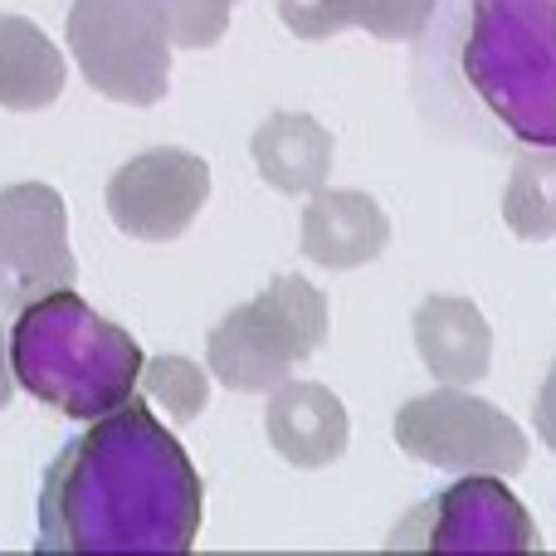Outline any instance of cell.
<instances>
[{
	"instance_id": "obj_1",
	"label": "cell",
	"mask_w": 556,
	"mask_h": 556,
	"mask_svg": "<svg viewBox=\"0 0 556 556\" xmlns=\"http://www.w3.org/2000/svg\"><path fill=\"white\" fill-rule=\"evenodd\" d=\"M201 479L176 434L127 401L64 444L39 489V552L181 556L201 532Z\"/></svg>"
},
{
	"instance_id": "obj_2",
	"label": "cell",
	"mask_w": 556,
	"mask_h": 556,
	"mask_svg": "<svg viewBox=\"0 0 556 556\" xmlns=\"http://www.w3.org/2000/svg\"><path fill=\"white\" fill-rule=\"evenodd\" d=\"M5 352L20 391L68 420H98L127 405L147 362L132 332L93 313L74 288H54L20 307Z\"/></svg>"
},
{
	"instance_id": "obj_3",
	"label": "cell",
	"mask_w": 556,
	"mask_h": 556,
	"mask_svg": "<svg viewBox=\"0 0 556 556\" xmlns=\"http://www.w3.org/2000/svg\"><path fill=\"white\" fill-rule=\"evenodd\" d=\"M459 74L528 147H556V0H469Z\"/></svg>"
},
{
	"instance_id": "obj_4",
	"label": "cell",
	"mask_w": 556,
	"mask_h": 556,
	"mask_svg": "<svg viewBox=\"0 0 556 556\" xmlns=\"http://www.w3.org/2000/svg\"><path fill=\"white\" fill-rule=\"evenodd\" d=\"M327 342V298L307 278L278 274L260 298L211 327V371L230 391H274Z\"/></svg>"
},
{
	"instance_id": "obj_5",
	"label": "cell",
	"mask_w": 556,
	"mask_h": 556,
	"mask_svg": "<svg viewBox=\"0 0 556 556\" xmlns=\"http://www.w3.org/2000/svg\"><path fill=\"white\" fill-rule=\"evenodd\" d=\"M68 49L78 74L113 103L152 108L172 84V39L156 0H74Z\"/></svg>"
},
{
	"instance_id": "obj_6",
	"label": "cell",
	"mask_w": 556,
	"mask_h": 556,
	"mask_svg": "<svg viewBox=\"0 0 556 556\" xmlns=\"http://www.w3.org/2000/svg\"><path fill=\"white\" fill-rule=\"evenodd\" d=\"M401 454L450 473H518L528 464V434L498 405L444 386L434 395H415L395 410Z\"/></svg>"
},
{
	"instance_id": "obj_7",
	"label": "cell",
	"mask_w": 556,
	"mask_h": 556,
	"mask_svg": "<svg viewBox=\"0 0 556 556\" xmlns=\"http://www.w3.org/2000/svg\"><path fill=\"white\" fill-rule=\"evenodd\" d=\"M386 552H542V538L503 473H464L440 498L420 503Z\"/></svg>"
},
{
	"instance_id": "obj_8",
	"label": "cell",
	"mask_w": 556,
	"mask_h": 556,
	"mask_svg": "<svg viewBox=\"0 0 556 556\" xmlns=\"http://www.w3.org/2000/svg\"><path fill=\"white\" fill-rule=\"evenodd\" d=\"M78 264L68 250V211L54 186L20 181L0 191V313L74 288Z\"/></svg>"
},
{
	"instance_id": "obj_9",
	"label": "cell",
	"mask_w": 556,
	"mask_h": 556,
	"mask_svg": "<svg viewBox=\"0 0 556 556\" xmlns=\"http://www.w3.org/2000/svg\"><path fill=\"white\" fill-rule=\"evenodd\" d=\"M205 201H211V166L181 147H152V152L123 162L108 181L113 225L147 244L186 235Z\"/></svg>"
},
{
	"instance_id": "obj_10",
	"label": "cell",
	"mask_w": 556,
	"mask_h": 556,
	"mask_svg": "<svg viewBox=\"0 0 556 556\" xmlns=\"http://www.w3.org/2000/svg\"><path fill=\"white\" fill-rule=\"evenodd\" d=\"M391 244V220L366 191H323L303 211V254L317 269H362Z\"/></svg>"
},
{
	"instance_id": "obj_11",
	"label": "cell",
	"mask_w": 556,
	"mask_h": 556,
	"mask_svg": "<svg viewBox=\"0 0 556 556\" xmlns=\"http://www.w3.org/2000/svg\"><path fill=\"white\" fill-rule=\"evenodd\" d=\"M269 444L293 469H327L346 454V405L317 381H278L269 401Z\"/></svg>"
},
{
	"instance_id": "obj_12",
	"label": "cell",
	"mask_w": 556,
	"mask_h": 556,
	"mask_svg": "<svg viewBox=\"0 0 556 556\" xmlns=\"http://www.w3.org/2000/svg\"><path fill=\"white\" fill-rule=\"evenodd\" d=\"M415 346L440 386H473L493 366L489 317L469 298H425L415 313Z\"/></svg>"
},
{
	"instance_id": "obj_13",
	"label": "cell",
	"mask_w": 556,
	"mask_h": 556,
	"mask_svg": "<svg viewBox=\"0 0 556 556\" xmlns=\"http://www.w3.org/2000/svg\"><path fill=\"white\" fill-rule=\"evenodd\" d=\"M254 166L283 195H313L332 172V132L307 113H274L254 127Z\"/></svg>"
},
{
	"instance_id": "obj_14",
	"label": "cell",
	"mask_w": 556,
	"mask_h": 556,
	"mask_svg": "<svg viewBox=\"0 0 556 556\" xmlns=\"http://www.w3.org/2000/svg\"><path fill=\"white\" fill-rule=\"evenodd\" d=\"M64 54L59 45L25 15H0V108L39 113L64 93Z\"/></svg>"
},
{
	"instance_id": "obj_15",
	"label": "cell",
	"mask_w": 556,
	"mask_h": 556,
	"mask_svg": "<svg viewBox=\"0 0 556 556\" xmlns=\"http://www.w3.org/2000/svg\"><path fill=\"white\" fill-rule=\"evenodd\" d=\"M503 220L518 240H552L556 235V147H518L508 195H503Z\"/></svg>"
},
{
	"instance_id": "obj_16",
	"label": "cell",
	"mask_w": 556,
	"mask_h": 556,
	"mask_svg": "<svg viewBox=\"0 0 556 556\" xmlns=\"http://www.w3.org/2000/svg\"><path fill=\"white\" fill-rule=\"evenodd\" d=\"M137 386L147 391V401L162 405L166 415H172L176 425H191L195 415L211 405V376L201 371V366L191 362V356H152V362H142V376H137Z\"/></svg>"
},
{
	"instance_id": "obj_17",
	"label": "cell",
	"mask_w": 556,
	"mask_h": 556,
	"mask_svg": "<svg viewBox=\"0 0 556 556\" xmlns=\"http://www.w3.org/2000/svg\"><path fill=\"white\" fill-rule=\"evenodd\" d=\"M172 49H211L230 29V0H156Z\"/></svg>"
},
{
	"instance_id": "obj_18",
	"label": "cell",
	"mask_w": 556,
	"mask_h": 556,
	"mask_svg": "<svg viewBox=\"0 0 556 556\" xmlns=\"http://www.w3.org/2000/svg\"><path fill=\"white\" fill-rule=\"evenodd\" d=\"M440 0H346L352 29H371L376 39H420Z\"/></svg>"
},
{
	"instance_id": "obj_19",
	"label": "cell",
	"mask_w": 556,
	"mask_h": 556,
	"mask_svg": "<svg viewBox=\"0 0 556 556\" xmlns=\"http://www.w3.org/2000/svg\"><path fill=\"white\" fill-rule=\"evenodd\" d=\"M278 20H283L298 39H332V35H342V29H352L346 0H278Z\"/></svg>"
},
{
	"instance_id": "obj_20",
	"label": "cell",
	"mask_w": 556,
	"mask_h": 556,
	"mask_svg": "<svg viewBox=\"0 0 556 556\" xmlns=\"http://www.w3.org/2000/svg\"><path fill=\"white\" fill-rule=\"evenodd\" d=\"M538 434L547 450H556V362H552L547 381H542V395H538Z\"/></svg>"
},
{
	"instance_id": "obj_21",
	"label": "cell",
	"mask_w": 556,
	"mask_h": 556,
	"mask_svg": "<svg viewBox=\"0 0 556 556\" xmlns=\"http://www.w3.org/2000/svg\"><path fill=\"white\" fill-rule=\"evenodd\" d=\"M15 401V376H10V352H5V332H0V410Z\"/></svg>"
}]
</instances>
